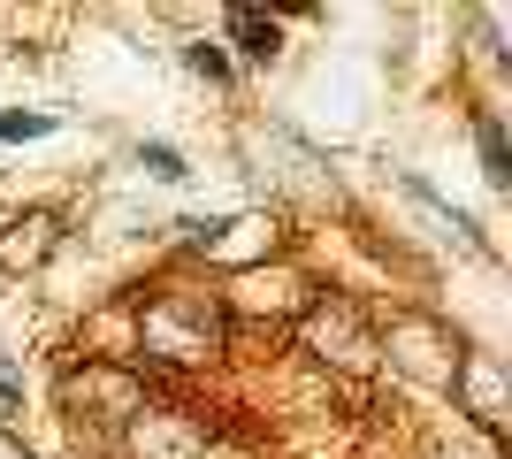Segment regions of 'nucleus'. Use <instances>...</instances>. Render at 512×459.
Here are the masks:
<instances>
[{
	"instance_id": "1",
	"label": "nucleus",
	"mask_w": 512,
	"mask_h": 459,
	"mask_svg": "<svg viewBox=\"0 0 512 459\" xmlns=\"http://www.w3.org/2000/svg\"><path fill=\"white\" fill-rule=\"evenodd\" d=\"M230 39L237 46H245V54H253V62H276V23H268V16H253V8H230Z\"/></svg>"
},
{
	"instance_id": "2",
	"label": "nucleus",
	"mask_w": 512,
	"mask_h": 459,
	"mask_svg": "<svg viewBox=\"0 0 512 459\" xmlns=\"http://www.w3.org/2000/svg\"><path fill=\"white\" fill-rule=\"evenodd\" d=\"M482 176H490L497 192L512 184V146H505V123H490V115H482Z\"/></svg>"
},
{
	"instance_id": "3",
	"label": "nucleus",
	"mask_w": 512,
	"mask_h": 459,
	"mask_svg": "<svg viewBox=\"0 0 512 459\" xmlns=\"http://www.w3.org/2000/svg\"><path fill=\"white\" fill-rule=\"evenodd\" d=\"M184 62H192L207 85H230V54H222L214 39H192V46H184Z\"/></svg>"
},
{
	"instance_id": "4",
	"label": "nucleus",
	"mask_w": 512,
	"mask_h": 459,
	"mask_svg": "<svg viewBox=\"0 0 512 459\" xmlns=\"http://www.w3.org/2000/svg\"><path fill=\"white\" fill-rule=\"evenodd\" d=\"M138 169H146V176H161V184H176V176H192L176 146H138Z\"/></svg>"
},
{
	"instance_id": "5",
	"label": "nucleus",
	"mask_w": 512,
	"mask_h": 459,
	"mask_svg": "<svg viewBox=\"0 0 512 459\" xmlns=\"http://www.w3.org/2000/svg\"><path fill=\"white\" fill-rule=\"evenodd\" d=\"M46 131H54L46 115H23V108H8V115H0V138H16V146H23V138H46Z\"/></svg>"
},
{
	"instance_id": "6",
	"label": "nucleus",
	"mask_w": 512,
	"mask_h": 459,
	"mask_svg": "<svg viewBox=\"0 0 512 459\" xmlns=\"http://www.w3.org/2000/svg\"><path fill=\"white\" fill-rule=\"evenodd\" d=\"M16 391H23V375H16V360H0V406H16Z\"/></svg>"
}]
</instances>
